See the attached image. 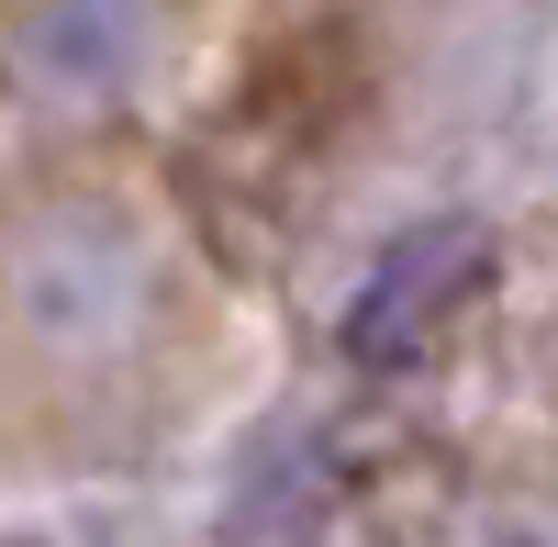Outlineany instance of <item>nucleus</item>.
<instances>
[{"instance_id":"f257e3e1","label":"nucleus","mask_w":558,"mask_h":547,"mask_svg":"<svg viewBox=\"0 0 558 547\" xmlns=\"http://www.w3.org/2000/svg\"><path fill=\"white\" fill-rule=\"evenodd\" d=\"M368 547H558V313L425 425Z\"/></svg>"}]
</instances>
